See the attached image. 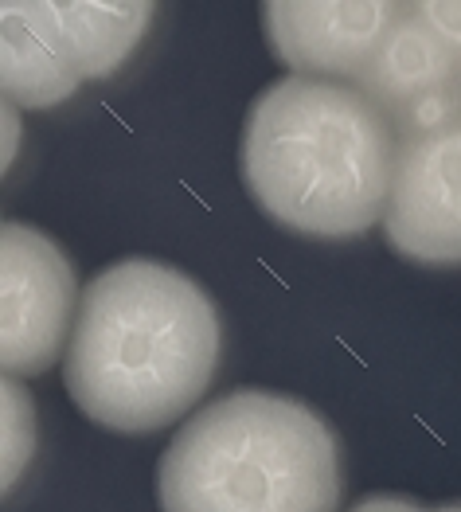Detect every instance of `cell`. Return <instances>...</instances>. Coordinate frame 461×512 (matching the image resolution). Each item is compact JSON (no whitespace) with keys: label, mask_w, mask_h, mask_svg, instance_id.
Wrapping results in <instances>:
<instances>
[{"label":"cell","mask_w":461,"mask_h":512,"mask_svg":"<svg viewBox=\"0 0 461 512\" xmlns=\"http://www.w3.org/2000/svg\"><path fill=\"white\" fill-rule=\"evenodd\" d=\"M223 325L208 290L153 258H122L90 278L63 352V384L90 423L153 434L208 395Z\"/></svg>","instance_id":"1"},{"label":"cell","mask_w":461,"mask_h":512,"mask_svg":"<svg viewBox=\"0 0 461 512\" xmlns=\"http://www.w3.org/2000/svg\"><path fill=\"white\" fill-rule=\"evenodd\" d=\"M399 137L352 83L286 75L243 118L239 176L270 223L305 239H356L383 223Z\"/></svg>","instance_id":"2"},{"label":"cell","mask_w":461,"mask_h":512,"mask_svg":"<svg viewBox=\"0 0 461 512\" xmlns=\"http://www.w3.org/2000/svg\"><path fill=\"white\" fill-rule=\"evenodd\" d=\"M157 489L161 512H336L344 462L309 403L235 387L172 434Z\"/></svg>","instance_id":"3"},{"label":"cell","mask_w":461,"mask_h":512,"mask_svg":"<svg viewBox=\"0 0 461 512\" xmlns=\"http://www.w3.org/2000/svg\"><path fill=\"white\" fill-rule=\"evenodd\" d=\"M395 137L387 247L419 266H461V83L403 110Z\"/></svg>","instance_id":"4"},{"label":"cell","mask_w":461,"mask_h":512,"mask_svg":"<svg viewBox=\"0 0 461 512\" xmlns=\"http://www.w3.org/2000/svg\"><path fill=\"white\" fill-rule=\"evenodd\" d=\"M79 282L63 247L32 223L0 231V368L8 380L43 376L71 344Z\"/></svg>","instance_id":"5"},{"label":"cell","mask_w":461,"mask_h":512,"mask_svg":"<svg viewBox=\"0 0 461 512\" xmlns=\"http://www.w3.org/2000/svg\"><path fill=\"white\" fill-rule=\"evenodd\" d=\"M403 16L391 0H266L262 32L294 75L356 86Z\"/></svg>","instance_id":"6"},{"label":"cell","mask_w":461,"mask_h":512,"mask_svg":"<svg viewBox=\"0 0 461 512\" xmlns=\"http://www.w3.org/2000/svg\"><path fill=\"white\" fill-rule=\"evenodd\" d=\"M4 16L20 20L51 59L75 79H106L133 55V47L153 24V4H118V0H32L0 4Z\"/></svg>","instance_id":"7"},{"label":"cell","mask_w":461,"mask_h":512,"mask_svg":"<svg viewBox=\"0 0 461 512\" xmlns=\"http://www.w3.org/2000/svg\"><path fill=\"white\" fill-rule=\"evenodd\" d=\"M454 83H461L458 59L450 55V47L422 24L415 16V8L407 4V16L391 28V36L379 47L376 63L364 71V79L356 86L376 102L379 110L391 118V126H395V118L403 110H411L415 102L430 98L434 90Z\"/></svg>","instance_id":"8"},{"label":"cell","mask_w":461,"mask_h":512,"mask_svg":"<svg viewBox=\"0 0 461 512\" xmlns=\"http://www.w3.org/2000/svg\"><path fill=\"white\" fill-rule=\"evenodd\" d=\"M0 454H4V493L16 489L20 473L28 470L32 454H36V403L32 395L20 387V380H8L0 387Z\"/></svg>","instance_id":"9"},{"label":"cell","mask_w":461,"mask_h":512,"mask_svg":"<svg viewBox=\"0 0 461 512\" xmlns=\"http://www.w3.org/2000/svg\"><path fill=\"white\" fill-rule=\"evenodd\" d=\"M415 16L450 47V55L461 67V0H426V4H411Z\"/></svg>","instance_id":"10"},{"label":"cell","mask_w":461,"mask_h":512,"mask_svg":"<svg viewBox=\"0 0 461 512\" xmlns=\"http://www.w3.org/2000/svg\"><path fill=\"white\" fill-rule=\"evenodd\" d=\"M348 512H430L415 497H399V493H376V497H364L356 501Z\"/></svg>","instance_id":"11"},{"label":"cell","mask_w":461,"mask_h":512,"mask_svg":"<svg viewBox=\"0 0 461 512\" xmlns=\"http://www.w3.org/2000/svg\"><path fill=\"white\" fill-rule=\"evenodd\" d=\"M16 149H20V114L12 102H4V169L16 161Z\"/></svg>","instance_id":"12"},{"label":"cell","mask_w":461,"mask_h":512,"mask_svg":"<svg viewBox=\"0 0 461 512\" xmlns=\"http://www.w3.org/2000/svg\"><path fill=\"white\" fill-rule=\"evenodd\" d=\"M430 512H461V501H450V505H438V509H430Z\"/></svg>","instance_id":"13"}]
</instances>
